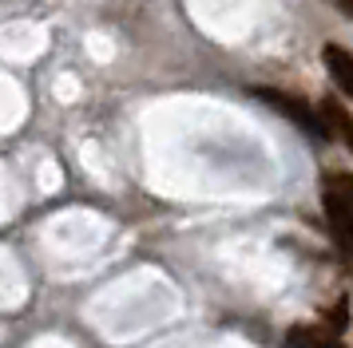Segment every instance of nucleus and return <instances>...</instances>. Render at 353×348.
Here are the masks:
<instances>
[{
    "mask_svg": "<svg viewBox=\"0 0 353 348\" xmlns=\"http://www.w3.org/2000/svg\"><path fill=\"white\" fill-rule=\"evenodd\" d=\"M258 99L262 103H270V107H278L282 115H286L290 123H302V131H310L314 139H330V131H325V123H321V115L318 111H310L305 103H298L294 95H286V91H274V87H258Z\"/></svg>",
    "mask_w": 353,
    "mask_h": 348,
    "instance_id": "nucleus-1",
    "label": "nucleus"
},
{
    "mask_svg": "<svg viewBox=\"0 0 353 348\" xmlns=\"http://www.w3.org/2000/svg\"><path fill=\"white\" fill-rule=\"evenodd\" d=\"M321 63H325L330 79L341 87V95L353 99V56H350V52H345L341 44H325V47H321Z\"/></svg>",
    "mask_w": 353,
    "mask_h": 348,
    "instance_id": "nucleus-2",
    "label": "nucleus"
},
{
    "mask_svg": "<svg viewBox=\"0 0 353 348\" xmlns=\"http://www.w3.org/2000/svg\"><path fill=\"white\" fill-rule=\"evenodd\" d=\"M321 210H325V226H330V234H334L337 250L345 253V257H353V210L334 206V202H321Z\"/></svg>",
    "mask_w": 353,
    "mask_h": 348,
    "instance_id": "nucleus-3",
    "label": "nucleus"
},
{
    "mask_svg": "<svg viewBox=\"0 0 353 348\" xmlns=\"http://www.w3.org/2000/svg\"><path fill=\"white\" fill-rule=\"evenodd\" d=\"M321 123H325V131H330V139H341L345 146L353 151V115L337 99H321Z\"/></svg>",
    "mask_w": 353,
    "mask_h": 348,
    "instance_id": "nucleus-4",
    "label": "nucleus"
},
{
    "mask_svg": "<svg viewBox=\"0 0 353 348\" xmlns=\"http://www.w3.org/2000/svg\"><path fill=\"white\" fill-rule=\"evenodd\" d=\"M321 202H334L353 210V174H330L325 186H321Z\"/></svg>",
    "mask_w": 353,
    "mask_h": 348,
    "instance_id": "nucleus-5",
    "label": "nucleus"
},
{
    "mask_svg": "<svg viewBox=\"0 0 353 348\" xmlns=\"http://www.w3.org/2000/svg\"><path fill=\"white\" fill-rule=\"evenodd\" d=\"M290 348H345L337 336L330 332H314V329H290Z\"/></svg>",
    "mask_w": 353,
    "mask_h": 348,
    "instance_id": "nucleus-6",
    "label": "nucleus"
},
{
    "mask_svg": "<svg viewBox=\"0 0 353 348\" xmlns=\"http://www.w3.org/2000/svg\"><path fill=\"white\" fill-rule=\"evenodd\" d=\"M330 4H337V8H341V12L353 20V0H330Z\"/></svg>",
    "mask_w": 353,
    "mask_h": 348,
    "instance_id": "nucleus-7",
    "label": "nucleus"
}]
</instances>
